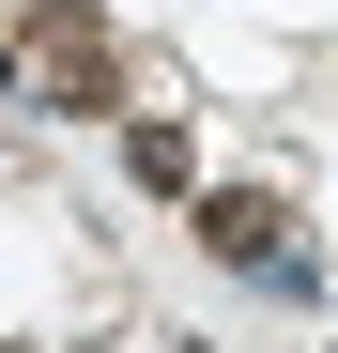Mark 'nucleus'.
Wrapping results in <instances>:
<instances>
[{
    "instance_id": "nucleus-1",
    "label": "nucleus",
    "mask_w": 338,
    "mask_h": 353,
    "mask_svg": "<svg viewBox=\"0 0 338 353\" xmlns=\"http://www.w3.org/2000/svg\"><path fill=\"white\" fill-rule=\"evenodd\" d=\"M31 77L62 108H123V62H108V16H92V0H31Z\"/></svg>"
},
{
    "instance_id": "nucleus-2",
    "label": "nucleus",
    "mask_w": 338,
    "mask_h": 353,
    "mask_svg": "<svg viewBox=\"0 0 338 353\" xmlns=\"http://www.w3.org/2000/svg\"><path fill=\"white\" fill-rule=\"evenodd\" d=\"M185 230H200L231 276H261L277 246H292V200H277V185H185Z\"/></svg>"
},
{
    "instance_id": "nucleus-3",
    "label": "nucleus",
    "mask_w": 338,
    "mask_h": 353,
    "mask_svg": "<svg viewBox=\"0 0 338 353\" xmlns=\"http://www.w3.org/2000/svg\"><path fill=\"white\" fill-rule=\"evenodd\" d=\"M123 169H139V185H169V200H185V185H200V139H185V123H123Z\"/></svg>"
},
{
    "instance_id": "nucleus-4",
    "label": "nucleus",
    "mask_w": 338,
    "mask_h": 353,
    "mask_svg": "<svg viewBox=\"0 0 338 353\" xmlns=\"http://www.w3.org/2000/svg\"><path fill=\"white\" fill-rule=\"evenodd\" d=\"M0 92H31V62H16V46H0Z\"/></svg>"
}]
</instances>
